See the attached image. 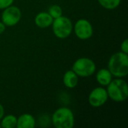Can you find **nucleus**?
I'll return each instance as SVG.
<instances>
[{
  "label": "nucleus",
  "mask_w": 128,
  "mask_h": 128,
  "mask_svg": "<svg viewBox=\"0 0 128 128\" xmlns=\"http://www.w3.org/2000/svg\"><path fill=\"white\" fill-rule=\"evenodd\" d=\"M0 128H1V125H0Z\"/></svg>",
  "instance_id": "obj_20"
},
{
  "label": "nucleus",
  "mask_w": 128,
  "mask_h": 128,
  "mask_svg": "<svg viewBox=\"0 0 128 128\" xmlns=\"http://www.w3.org/2000/svg\"><path fill=\"white\" fill-rule=\"evenodd\" d=\"M106 92L109 98L115 102H124L128 98V86L122 78L112 80L107 86Z\"/></svg>",
  "instance_id": "obj_2"
},
{
  "label": "nucleus",
  "mask_w": 128,
  "mask_h": 128,
  "mask_svg": "<svg viewBox=\"0 0 128 128\" xmlns=\"http://www.w3.org/2000/svg\"><path fill=\"white\" fill-rule=\"evenodd\" d=\"M76 36L82 40L91 38L93 35V27L92 23L86 19L78 20L73 28Z\"/></svg>",
  "instance_id": "obj_7"
},
{
  "label": "nucleus",
  "mask_w": 128,
  "mask_h": 128,
  "mask_svg": "<svg viewBox=\"0 0 128 128\" xmlns=\"http://www.w3.org/2000/svg\"><path fill=\"white\" fill-rule=\"evenodd\" d=\"M99 4L106 10H114L117 8L121 3V0H98Z\"/></svg>",
  "instance_id": "obj_14"
},
{
  "label": "nucleus",
  "mask_w": 128,
  "mask_h": 128,
  "mask_svg": "<svg viewBox=\"0 0 128 128\" xmlns=\"http://www.w3.org/2000/svg\"><path fill=\"white\" fill-rule=\"evenodd\" d=\"M1 128H16L17 118L14 115H7L4 116L3 118L0 120Z\"/></svg>",
  "instance_id": "obj_13"
},
{
  "label": "nucleus",
  "mask_w": 128,
  "mask_h": 128,
  "mask_svg": "<svg viewBox=\"0 0 128 128\" xmlns=\"http://www.w3.org/2000/svg\"><path fill=\"white\" fill-rule=\"evenodd\" d=\"M74 115L68 107H60L52 114L51 122L56 128H73L74 126Z\"/></svg>",
  "instance_id": "obj_3"
},
{
  "label": "nucleus",
  "mask_w": 128,
  "mask_h": 128,
  "mask_svg": "<svg viewBox=\"0 0 128 128\" xmlns=\"http://www.w3.org/2000/svg\"><path fill=\"white\" fill-rule=\"evenodd\" d=\"M22 12L17 6L10 5L3 10L2 22L8 27L16 26L21 20Z\"/></svg>",
  "instance_id": "obj_6"
},
{
  "label": "nucleus",
  "mask_w": 128,
  "mask_h": 128,
  "mask_svg": "<svg viewBox=\"0 0 128 128\" xmlns=\"http://www.w3.org/2000/svg\"><path fill=\"white\" fill-rule=\"evenodd\" d=\"M72 70L78 76L88 77L95 73L96 64L92 59L86 57H82L74 62L72 66Z\"/></svg>",
  "instance_id": "obj_5"
},
{
  "label": "nucleus",
  "mask_w": 128,
  "mask_h": 128,
  "mask_svg": "<svg viewBox=\"0 0 128 128\" xmlns=\"http://www.w3.org/2000/svg\"><path fill=\"white\" fill-rule=\"evenodd\" d=\"M51 26L53 34L59 39H65L68 38L72 33L74 28L72 21L68 17L63 15L54 19Z\"/></svg>",
  "instance_id": "obj_4"
},
{
  "label": "nucleus",
  "mask_w": 128,
  "mask_h": 128,
  "mask_svg": "<svg viewBox=\"0 0 128 128\" xmlns=\"http://www.w3.org/2000/svg\"><path fill=\"white\" fill-rule=\"evenodd\" d=\"M112 76L124 78L128 74V54L122 51L117 52L110 58L107 65Z\"/></svg>",
  "instance_id": "obj_1"
},
{
  "label": "nucleus",
  "mask_w": 128,
  "mask_h": 128,
  "mask_svg": "<svg viewBox=\"0 0 128 128\" xmlns=\"http://www.w3.org/2000/svg\"><path fill=\"white\" fill-rule=\"evenodd\" d=\"M5 28H6V26L2 21H0V34H2L5 31Z\"/></svg>",
  "instance_id": "obj_18"
},
{
  "label": "nucleus",
  "mask_w": 128,
  "mask_h": 128,
  "mask_svg": "<svg viewBox=\"0 0 128 128\" xmlns=\"http://www.w3.org/2000/svg\"><path fill=\"white\" fill-rule=\"evenodd\" d=\"M36 125V121L34 116L28 113H24L17 118V128H34Z\"/></svg>",
  "instance_id": "obj_10"
},
{
  "label": "nucleus",
  "mask_w": 128,
  "mask_h": 128,
  "mask_svg": "<svg viewBox=\"0 0 128 128\" xmlns=\"http://www.w3.org/2000/svg\"><path fill=\"white\" fill-rule=\"evenodd\" d=\"M121 51L128 54V40L127 38L124 39L121 44Z\"/></svg>",
  "instance_id": "obj_17"
},
{
  "label": "nucleus",
  "mask_w": 128,
  "mask_h": 128,
  "mask_svg": "<svg viewBox=\"0 0 128 128\" xmlns=\"http://www.w3.org/2000/svg\"><path fill=\"white\" fill-rule=\"evenodd\" d=\"M112 80V75L108 68H101L96 74V80L101 86H107Z\"/></svg>",
  "instance_id": "obj_11"
},
{
  "label": "nucleus",
  "mask_w": 128,
  "mask_h": 128,
  "mask_svg": "<svg viewBox=\"0 0 128 128\" xmlns=\"http://www.w3.org/2000/svg\"><path fill=\"white\" fill-rule=\"evenodd\" d=\"M79 82V76L73 70L66 71L63 76V83L68 88H74Z\"/></svg>",
  "instance_id": "obj_12"
},
{
  "label": "nucleus",
  "mask_w": 128,
  "mask_h": 128,
  "mask_svg": "<svg viewBox=\"0 0 128 128\" xmlns=\"http://www.w3.org/2000/svg\"><path fill=\"white\" fill-rule=\"evenodd\" d=\"M4 116V109L3 106L0 104V120L3 118Z\"/></svg>",
  "instance_id": "obj_19"
},
{
  "label": "nucleus",
  "mask_w": 128,
  "mask_h": 128,
  "mask_svg": "<svg viewBox=\"0 0 128 128\" xmlns=\"http://www.w3.org/2000/svg\"><path fill=\"white\" fill-rule=\"evenodd\" d=\"M53 21V18L50 15L48 12H40L34 17L35 25L40 28H46L51 26Z\"/></svg>",
  "instance_id": "obj_9"
},
{
  "label": "nucleus",
  "mask_w": 128,
  "mask_h": 128,
  "mask_svg": "<svg viewBox=\"0 0 128 128\" xmlns=\"http://www.w3.org/2000/svg\"><path fill=\"white\" fill-rule=\"evenodd\" d=\"M14 0H0V10H4V8L12 5Z\"/></svg>",
  "instance_id": "obj_16"
},
{
  "label": "nucleus",
  "mask_w": 128,
  "mask_h": 128,
  "mask_svg": "<svg viewBox=\"0 0 128 128\" xmlns=\"http://www.w3.org/2000/svg\"><path fill=\"white\" fill-rule=\"evenodd\" d=\"M108 94L106 89L103 87H97L94 88L88 95V103L94 108L104 106L108 100Z\"/></svg>",
  "instance_id": "obj_8"
},
{
  "label": "nucleus",
  "mask_w": 128,
  "mask_h": 128,
  "mask_svg": "<svg viewBox=\"0 0 128 128\" xmlns=\"http://www.w3.org/2000/svg\"><path fill=\"white\" fill-rule=\"evenodd\" d=\"M47 12L53 18V20L56 19V18H58V17H59L61 16H62V13H63L62 8L59 5H58V4H52V5H51L49 8Z\"/></svg>",
  "instance_id": "obj_15"
}]
</instances>
